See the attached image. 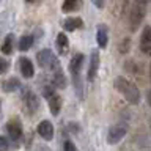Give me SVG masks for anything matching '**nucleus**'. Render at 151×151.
Listing matches in <instances>:
<instances>
[{
	"mask_svg": "<svg viewBox=\"0 0 151 151\" xmlns=\"http://www.w3.org/2000/svg\"><path fill=\"white\" fill-rule=\"evenodd\" d=\"M96 41H98V46L104 49V47L107 46V27L101 24V25L98 27V32H96Z\"/></svg>",
	"mask_w": 151,
	"mask_h": 151,
	"instance_id": "obj_16",
	"label": "nucleus"
},
{
	"mask_svg": "<svg viewBox=\"0 0 151 151\" xmlns=\"http://www.w3.org/2000/svg\"><path fill=\"white\" fill-rule=\"evenodd\" d=\"M55 49H57V52H58V55H65L66 52H68V49H69V40H68V36H66L63 32H60L58 35H57Z\"/></svg>",
	"mask_w": 151,
	"mask_h": 151,
	"instance_id": "obj_11",
	"label": "nucleus"
},
{
	"mask_svg": "<svg viewBox=\"0 0 151 151\" xmlns=\"http://www.w3.org/2000/svg\"><path fill=\"white\" fill-rule=\"evenodd\" d=\"M32 46H33V36L32 35L21 36V40H19V50H21V52H27Z\"/></svg>",
	"mask_w": 151,
	"mask_h": 151,
	"instance_id": "obj_20",
	"label": "nucleus"
},
{
	"mask_svg": "<svg viewBox=\"0 0 151 151\" xmlns=\"http://www.w3.org/2000/svg\"><path fill=\"white\" fill-rule=\"evenodd\" d=\"M127 132V126L124 124V123H118V124L112 126L110 129H109V134H107V142L110 145H116L120 143V142L123 140V137L126 135Z\"/></svg>",
	"mask_w": 151,
	"mask_h": 151,
	"instance_id": "obj_4",
	"label": "nucleus"
},
{
	"mask_svg": "<svg viewBox=\"0 0 151 151\" xmlns=\"http://www.w3.org/2000/svg\"><path fill=\"white\" fill-rule=\"evenodd\" d=\"M82 6V2H79V0H66V2L61 5V11L63 13H73L76 9H79Z\"/></svg>",
	"mask_w": 151,
	"mask_h": 151,
	"instance_id": "obj_19",
	"label": "nucleus"
},
{
	"mask_svg": "<svg viewBox=\"0 0 151 151\" xmlns=\"http://www.w3.org/2000/svg\"><path fill=\"white\" fill-rule=\"evenodd\" d=\"M61 106H63V99L58 94H52L49 98V109H50V113L54 116H58V113L61 110Z\"/></svg>",
	"mask_w": 151,
	"mask_h": 151,
	"instance_id": "obj_14",
	"label": "nucleus"
},
{
	"mask_svg": "<svg viewBox=\"0 0 151 151\" xmlns=\"http://www.w3.org/2000/svg\"><path fill=\"white\" fill-rule=\"evenodd\" d=\"M6 131H8V135H9V139H13V140H19L22 137V124H21V121L19 120H9L8 121V124H6Z\"/></svg>",
	"mask_w": 151,
	"mask_h": 151,
	"instance_id": "obj_8",
	"label": "nucleus"
},
{
	"mask_svg": "<svg viewBox=\"0 0 151 151\" xmlns=\"http://www.w3.org/2000/svg\"><path fill=\"white\" fill-rule=\"evenodd\" d=\"M36 61L42 69H49V71H57L60 68L58 58L50 49H42L36 54Z\"/></svg>",
	"mask_w": 151,
	"mask_h": 151,
	"instance_id": "obj_2",
	"label": "nucleus"
},
{
	"mask_svg": "<svg viewBox=\"0 0 151 151\" xmlns=\"http://www.w3.org/2000/svg\"><path fill=\"white\" fill-rule=\"evenodd\" d=\"M0 113H2V102H0Z\"/></svg>",
	"mask_w": 151,
	"mask_h": 151,
	"instance_id": "obj_27",
	"label": "nucleus"
},
{
	"mask_svg": "<svg viewBox=\"0 0 151 151\" xmlns=\"http://www.w3.org/2000/svg\"><path fill=\"white\" fill-rule=\"evenodd\" d=\"M65 151H79V150H77V146H76L73 142L68 140V142L65 143Z\"/></svg>",
	"mask_w": 151,
	"mask_h": 151,
	"instance_id": "obj_23",
	"label": "nucleus"
},
{
	"mask_svg": "<svg viewBox=\"0 0 151 151\" xmlns=\"http://www.w3.org/2000/svg\"><path fill=\"white\" fill-rule=\"evenodd\" d=\"M99 65H101V60H99V54L98 50H93L91 55H90V63H88V71H87V80L88 82H93L98 76L99 71Z\"/></svg>",
	"mask_w": 151,
	"mask_h": 151,
	"instance_id": "obj_5",
	"label": "nucleus"
},
{
	"mask_svg": "<svg viewBox=\"0 0 151 151\" xmlns=\"http://www.w3.org/2000/svg\"><path fill=\"white\" fill-rule=\"evenodd\" d=\"M145 3L146 2H135L131 8V13H129V24H131V32H137L140 27V24L143 22V17H145Z\"/></svg>",
	"mask_w": 151,
	"mask_h": 151,
	"instance_id": "obj_3",
	"label": "nucleus"
},
{
	"mask_svg": "<svg viewBox=\"0 0 151 151\" xmlns=\"http://www.w3.org/2000/svg\"><path fill=\"white\" fill-rule=\"evenodd\" d=\"M94 5H96V6H99V8H102V6H104V2H94Z\"/></svg>",
	"mask_w": 151,
	"mask_h": 151,
	"instance_id": "obj_26",
	"label": "nucleus"
},
{
	"mask_svg": "<svg viewBox=\"0 0 151 151\" xmlns=\"http://www.w3.org/2000/svg\"><path fill=\"white\" fill-rule=\"evenodd\" d=\"M38 134H40L44 140H52L54 139V124L49 120H42L38 124Z\"/></svg>",
	"mask_w": 151,
	"mask_h": 151,
	"instance_id": "obj_9",
	"label": "nucleus"
},
{
	"mask_svg": "<svg viewBox=\"0 0 151 151\" xmlns=\"http://www.w3.org/2000/svg\"><path fill=\"white\" fill-rule=\"evenodd\" d=\"M19 69H21V74L25 79H32L35 76V66H33L32 60L27 58V57H21L19 58Z\"/></svg>",
	"mask_w": 151,
	"mask_h": 151,
	"instance_id": "obj_7",
	"label": "nucleus"
},
{
	"mask_svg": "<svg viewBox=\"0 0 151 151\" xmlns=\"http://www.w3.org/2000/svg\"><path fill=\"white\" fill-rule=\"evenodd\" d=\"M9 150V140L6 137L0 135V151H8Z\"/></svg>",
	"mask_w": 151,
	"mask_h": 151,
	"instance_id": "obj_22",
	"label": "nucleus"
},
{
	"mask_svg": "<svg viewBox=\"0 0 151 151\" xmlns=\"http://www.w3.org/2000/svg\"><path fill=\"white\" fill-rule=\"evenodd\" d=\"M115 88L124 96V99L129 104H134V106L140 104V90L137 88V85L132 83L129 79L118 77L115 80Z\"/></svg>",
	"mask_w": 151,
	"mask_h": 151,
	"instance_id": "obj_1",
	"label": "nucleus"
},
{
	"mask_svg": "<svg viewBox=\"0 0 151 151\" xmlns=\"http://www.w3.org/2000/svg\"><path fill=\"white\" fill-rule=\"evenodd\" d=\"M85 61V55L83 54H77L71 58L69 63V73L73 76H80V69H82V65Z\"/></svg>",
	"mask_w": 151,
	"mask_h": 151,
	"instance_id": "obj_12",
	"label": "nucleus"
},
{
	"mask_svg": "<svg viewBox=\"0 0 151 151\" xmlns=\"http://www.w3.org/2000/svg\"><path fill=\"white\" fill-rule=\"evenodd\" d=\"M8 69H9V61L3 57H0V74L8 73Z\"/></svg>",
	"mask_w": 151,
	"mask_h": 151,
	"instance_id": "obj_21",
	"label": "nucleus"
},
{
	"mask_svg": "<svg viewBox=\"0 0 151 151\" xmlns=\"http://www.w3.org/2000/svg\"><path fill=\"white\" fill-rule=\"evenodd\" d=\"M83 27V21L80 17H66L63 22V28L66 32H74Z\"/></svg>",
	"mask_w": 151,
	"mask_h": 151,
	"instance_id": "obj_13",
	"label": "nucleus"
},
{
	"mask_svg": "<svg viewBox=\"0 0 151 151\" xmlns=\"http://www.w3.org/2000/svg\"><path fill=\"white\" fill-rule=\"evenodd\" d=\"M42 93H44V96H46L47 99H49L52 94H55V93H54V88H52V87H44V91H42Z\"/></svg>",
	"mask_w": 151,
	"mask_h": 151,
	"instance_id": "obj_24",
	"label": "nucleus"
},
{
	"mask_svg": "<svg viewBox=\"0 0 151 151\" xmlns=\"http://www.w3.org/2000/svg\"><path fill=\"white\" fill-rule=\"evenodd\" d=\"M22 98H24V104H25V107L30 112H36L38 109H40V101H38V96L32 91V90L27 88L25 91H24Z\"/></svg>",
	"mask_w": 151,
	"mask_h": 151,
	"instance_id": "obj_6",
	"label": "nucleus"
},
{
	"mask_svg": "<svg viewBox=\"0 0 151 151\" xmlns=\"http://www.w3.org/2000/svg\"><path fill=\"white\" fill-rule=\"evenodd\" d=\"M140 49L143 54L148 55L151 52V27L145 25L143 32H142V40H140Z\"/></svg>",
	"mask_w": 151,
	"mask_h": 151,
	"instance_id": "obj_10",
	"label": "nucleus"
},
{
	"mask_svg": "<svg viewBox=\"0 0 151 151\" xmlns=\"http://www.w3.org/2000/svg\"><path fill=\"white\" fill-rule=\"evenodd\" d=\"M13 46H14V35L13 33H8V35L5 36L3 44H2V52L5 55H9L13 52Z\"/></svg>",
	"mask_w": 151,
	"mask_h": 151,
	"instance_id": "obj_17",
	"label": "nucleus"
},
{
	"mask_svg": "<svg viewBox=\"0 0 151 151\" xmlns=\"http://www.w3.org/2000/svg\"><path fill=\"white\" fill-rule=\"evenodd\" d=\"M19 88H21V80H19L17 77H9L2 83V90L5 93H13Z\"/></svg>",
	"mask_w": 151,
	"mask_h": 151,
	"instance_id": "obj_15",
	"label": "nucleus"
},
{
	"mask_svg": "<svg viewBox=\"0 0 151 151\" xmlns=\"http://www.w3.org/2000/svg\"><path fill=\"white\" fill-rule=\"evenodd\" d=\"M127 49H129V40H127V41H123V44H121V47H120V52H121V54H124V52H127Z\"/></svg>",
	"mask_w": 151,
	"mask_h": 151,
	"instance_id": "obj_25",
	"label": "nucleus"
},
{
	"mask_svg": "<svg viewBox=\"0 0 151 151\" xmlns=\"http://www.w3.org/2000/svg\"><path fill=\"white\" fill-rule=\"evenodd\" d=\"M42 151H47V150H46V148H44V150H42Z\"/></svg>",
	"mask_w": 151,
	"mask_h": 151,
	"instance_id": "obj_28",
	"label": "nucleus"
},
{
	"mask_svg": "<svg viewBox=\"0 0 151 151\" xmlns=\"http://www.w3.org/2000/svg\"><path fill=\"white\" fill-rule=\"evenodd\" d=\"M66 77H65V74H63V71H61V68H58L54 73V87L57 88H65L66 87Z\"/></svg>",
	"mask_w": 151,
	"mask_h": 151,
	"instance_id": "obj_18",
	"label": "nucleus"
}]
</instances>
